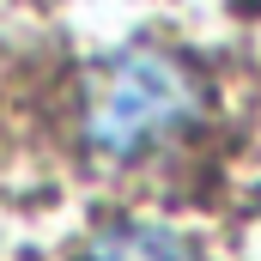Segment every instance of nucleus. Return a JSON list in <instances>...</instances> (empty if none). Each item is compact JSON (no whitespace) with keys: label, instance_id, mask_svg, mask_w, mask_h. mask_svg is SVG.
I'll return each mask as SVG.
<instances>
[{"label":"nucleus","instance_id":"obj_2","mask_svg":"<svg viewBox=\"0 0 261 261\" xmlns=\"http://www.w3.org/2000/svg\"><path fill=\"white\" fill-rule=\"evenodd\" d=\"M73 261H206V255L164 219H116V225H97Z\"/></svg>","mask_w":261,"mask_h":261},{"label":"nucleus","instance_id":"obj_1","mask_svg":"<svg viewBox=\"0 0 261 261\" xmlns=\"http://www.w3.org/2000/svg\"><path fill=\"white\" fill-rule=\"evenodd\" d=\"M206 116H213V91L200 67L182 61L176 49L134 43L91 67L79 97V140L97 164L134 170L182 152L206 128Z\"/></svg>","mask_w":261,"mask_h":261}]
</instances>
